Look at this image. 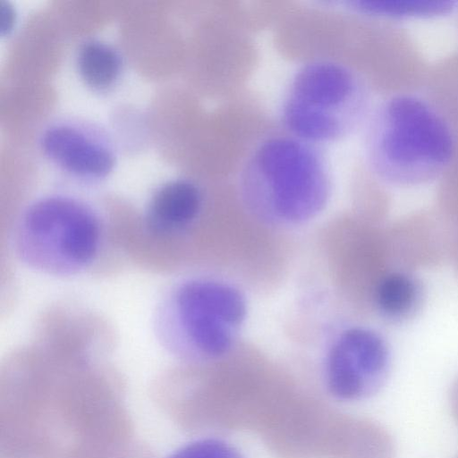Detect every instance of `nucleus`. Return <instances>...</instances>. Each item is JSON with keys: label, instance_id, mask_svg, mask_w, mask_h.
Listing matches in <instances>:
<instances>
[{"label": "nucleus", "instance_id": "f257e3e1", "mask_svg": "<svg viewBox=\"0 0 458 458\" xmlns=\"http://www.w3.org/2000/svg\"><path fill=\"white\" fill-rule=\"evenodd\" d=\"M369 114L365 154L369 166L381 181L418 186L446 170L454 155V136L429 103L399 94L381 102Z\"/></svg>", "mask_w": 458, "mask_h": 458}, {"label": "nucleus", "instance_id": "f03ea898", "mask_svg": "<svg viewBox=\"0 0 458 458\" xmlns=\"http://www.w3.org/2000/svg\"><path fill=\"white\" fill-rule=\"evenodd\" d=\"M102 242L98 210L87 200L64 192L45 193L30 201L13 233V250L23 265L62 278L89 268Z\"/></svg>", "mask_w": 458, "mask_h": 458}, {"label": "nucleus", "instance_id": "7ed1b4c3", "mask_svg": "<svg viewBox=\"0 0 458 458\" xmlns=\"http://www.w3.org/2000/svg\"><path fill=\"white\" fill-rule=\"evenodd\" d=\"M240 183L247 201L285 221L308 219L327 203L329 164L317 144L291 134L260 142L247 157Z\"/></svg>", "mask_w": 458, "mask_h": 458}, {"label": "nucleus", "instance_id": "20e7f679", "mask_svg": "<svg viewBox=\"0 0 458 458\" xmlns=\"http://www.w3.org/2000/svg\"><path fill=\"white\" fill-rule=\"evenodd\" d=\"M244 314V301L235 289L192 277L165 290L154 309L152 325L156 339L168 354L184 362L204 363L229 350L231 328Z\"/></svg>", "mask_w": 458, "mask_h": 458}, {"label": "nucleus", "instance_id": "39448f33", "mask_svg": "<svg viewBox=\"0 0 458 458\" xmlns=\"http://www.w3.org/2000/svg\"><path fill=\"white\" fill-rule=\"evenodd\" d=\"M369 93L348 66L318 60L292 78L282 105V120L293 136L314 144L346 138L367 118Z\"/></svg>", "mask_w": 458, "mask_h": 458}, {"label": "nucleus", "instance_id": "423d86ee", "mask_svg": "<svg viewBox=\"0 0 458 458\" xmlns=\"http://www.w3.org/2000/svg\"><path fill=\"white\" fill-rule=\"evenodd\" d=\"M348 418L320 398L293 390L261 434L277 458H335Z\"/></svg>", "mask_w": 458, "mask_h": 458}, {"label": "nucleus", "instance_id": "0eeeda50", "mask_svg": "<svg viewBox=\"0 0 458 458\" xmlns=\"http://www.w3.org/2000/svg\"><path fill=\"white\" fill-rule=\"evenodd\" d=\"M44 159L65 177L81 184L106 181L117 165L114 142L105 128L78 117H59L38 137Z\"/></svg>", "mask_w": 458, "mask_h": 458}, {"label": "nucleus", "instance_id": "6e6552de", "mask_svg": "<svg viewBox=\"0 0 458 458\" xmlns=\"http://www.w3.org/2000/svg\"><path fill=\"white\" fill-rule=\"evenodd\" d=\"M389 368V351L384 338L364 327L345 331L327 357L324 386L334 399L354 402L376 394Z\"/></svg>", "mask_w": 458, "mask_h": 458}, {"label": "nucleus", "instance_id": "1a4fd4ad", "mask_svg": "<svg viewBox=\"0 0 458 458\" xmlns=\"http://www.w3.org/2000/svg\"><path fill=\"white\" fill-rule=\"evenodd\" d=\"M386 233L396 268L413 271L449 259L448 235L440 217L410 216L394 224Z\"/></svg>", "mask_w": 458, "mask_h": 458}, {"label": "nucleus", "instance_id": "9d476101", "mask_svg": "<svg viewBox=\"0 0 458 458\" xmlns=\"http://www.w3.org/2000/svg\"><path fill=\"white\" fill-rule=\"evenodd\" d=\"M202 206L199 186L186 178L160 184L151 194L144 213L148 231L170 236L185 231L198 217Z\"/></svg>", "mask_w": 458, "mask_h": 458}, {"label": "nucleus", "instance_id": "9b49d317", "mask_svg": "<svg viewBox=\"0 0 458 458\" xmlns=\"http://www.w3.org/2000/svg\"><path fill=\"white\" fill-rule=\"evenodd\" d=\"M76 73L89 90L112 91L122 79L124 62L121 52L110 42L89 38L78 47L74 56Z\"/></svg>", "mask_w": 458, "mask_h": 458}, {"label": "nucleus", "instance_id": "f8f14e48", "mask_svg": "<svg viewBox=\"0 0 458 458\" xmlns=\"http://www.w3.org/2000/svg\"><path fill=\"white\" fill-rule=\"evenodd\" d=\"M373 299L383 318L403 323L420 310L425 291L421 281L412 271L396 268L379 280L374 289Z\"/></svg>", "mask_w": 458, "mask_h": 458}, {"label": "nucleus", "instance_id": "ddd939ff", "mask_svg": "<svg viewBox=\"0 0 458 458\" xmlns=\"http://www.w3.org/2000/svg\"><path fill=\"white\" fill-rule=\"evenodd\" d=\"M335 458H394L393 442L377 424L349 417Z\"/></svg>", "mask_w": 458, "mask_h": 458}, {"label": "nucleus", "instance_id": "4468645a", "mask_svg": "<svg viewBox=\"0 0 458 458\" xmlns=\"http://www.w3.org/2000/svg\"><path fill=\"white\" fill-rule=\"evenodd\" d=\"M352 6L356 11L369 15L408 18L429 17L445 13L451 10L452 3L361 0L352 2Z\"/></svg>", "mask_w": 458, "mask_h": 458}, {"label": "nucleus", "instance_id": "2eb2a0df", "mask_svg": "<svg viewBox=\"0 0 458 458\" xmlns=\"http://www.w3.org/2000/svg\"><path fill=\"white\" fill-rule=\"evenodd\" d=\"M166 458H245L230 443L215 437L200 438L187 443Z\"/></svg>", "mask_w": 458, "mask_h": 458}, {"label": "nucleus", "instance_id": "dca6fc26", "mask_svg": "<svg viewBox=\"0 0 458 458\" xmlns=\"http://www.w3.org/2000/svg\"><path fill=\"white\" fill-rule=\"evenodd\" d=\"M1 32L8 35L14 28L16 22V12L13 6L5 1H0Z\"/></svg>", "mask_w": 458, "mask_h": 458}, {"label": "nucleus", "instance_id": "f3484780", "mask_svg": "<svg viewBox=\"0 0 458 458\" xmlns=\"http://www.w3.org/2000/svg\"><path fill=\"white\" fill-rule=\"evenodd\" d=\"M451 403L454 415L458 421V378L453 386Z\"/></svg>", "mask_w": 458, "mask_h": 458}]
</instances>
